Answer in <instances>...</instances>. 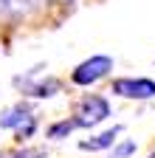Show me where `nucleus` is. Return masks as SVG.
Listing matches in <instances>:
<instances>
[{
	"mask_svg": "<svg viewBox=\"0 0 155 158\" xmlns=\"http://www.w3.org/2000/svg\"><path fill=\"white\" fill-rule=\"evenodd\" d=\"M104 118H110V102L104 96L99 93H88L79 107H76V127H96V124H102Z\"/></svg>",
	"mask_w": 155,
	"mask_h": 158,
	"instance_id": "1",
	"label": "nucleus"
},
{
	"mask_svg": "<svg viewBox=\"0 0 155 158\" xmlns=\"http://www.w3.org/2000/svg\"><path fill=\"white\" fill-rule=\"evenodd\" d=\"M73 127H76L73 118H62V122H56V124H51V127H48V138H65Z\"/></svg>",
	"mask_w": 155,
	"mask_h": 158,
	"instance_id": "7",
	"label": "nucleus"
},
{
	"mask_svg": "<svg viewBox=\"0 0 155 158\" xmlns=\"http://www.w3.org/2000/svg\"><path fill=\"white\" fill-rule=\"evenodd\" d=\"M149 158H155V150H152V152H149Z\"/></svg>",
	"mask_w": 155,
	"mask_h": 158,
	"instance_id": "13",
	"label": "nucleus"
},
{
	"mask_svg": "<svg viewBox=\"0 0 155 158\" xmlns=\"http://www.w3.org/2000/svg\"><path fill=\"white\" fill-rule=\"evenodd\" d=\"M9 11H11V0H0V20L9 17Z\"/></svg>",
	"mask_w": 155,
	"mask_h": 158,
	"instance_id": "12",
	"label": "nucleus"
},
{
	"mask_svg": "<svg viewBox=\"0 0 155 158\" xmlns=\"http://www.w3.org/2000/svg\"><path fill=\"white\" fill-rule=\"evenodd\" d=\"M133 152H135V141H130V138H127V141H121L119 147L113 150V158H130Z\"/></svg>",
	"mask_w": 155,
	"mask_h": 158,
	"instance_id": "8",
	"label": "nucleus"
},
{
	"mask_svg": "<svg viewBox=\"0 0 155 158\" xmlns=\"http://www.w3.org/2000/svg\"><path fill=\"white\" fill-rule=\"evenodd\" d=\"M113 71V56H90L85 59V62H79L73 68L71 79H73V85H93V82H99V79H104L107 73Z\"/></svg>",
	"mask_w": 155,
	"mask_h": 158,
	"instance_id": "2",
	"label": "nucleus"
},
{
	"mask_svg": "<svg viewBox=\"0 0 155 158\" xmlns=\"http://www.w3.org/2000/svg\"><path fill=\"white\" fill-rule=\"evenodd\" d=\"M28 118H31L28 107H26V105H17V107H9V110L3 113V118H0V127H9V130H17L20 124H26Z\"/></svg>",
	"mask_w": 155,
	"mask_h": 158,
	"instance_id": "5",
	"label": "nucleus"
},
{
	"mask_svg": "<svg viewBox=\"0 0 155 158\" xmlns=\"http://www.w3.org/2000/svg\"><path fill=\"white\" fill-rule=\"evenodd\" d=\"M26 90H28L31 96L48 99V96H54V93H59V82H56L54 76H48V79H43V82H37V85H26Z\"/></svg>",
	"mask_w": 155,
	"mask_h": 158,
	"instance_id": "6",
	"label": "nucleus"
},
{
	"mask_svg": "<svg viewBox=\"0 0 155 158\" xmlns=\"http://www.w3.org/2000/svg\"><path fill=\"white\" fill-rule=\"evenodd\" d=\"M11 158H43L40 150H20V152H14Z\"/></svg>",
	"mask_w": 155,
	"mask_h": 158,
	"instance_id": "11",
	"label": "nucleus"
},
{
	"mask_svg": "<svg viewBox=\"0 0 155 158\" xmlns=\"http://www.w3.org/2000/svg\"><path fill=\"white\" fill-rule=\"evenodd\" d=\"M45 3V0H11V6H17V9H20V11H37V9H40Z\"/></svg>",
	"mask_w": 155,
	"mask_h": 158,
	"instance_id": "9",
	"label": "nucleus"
},
{
	"mask_svg": "<svg viewBox=\"0 0 155 158\" xmlns=\"http://www.w3.org/2000/svg\"><path fill=\"white\" fill-rule=\"evenodd\" d=\"M110 93L121 96V99H152L155 96V79H147V76H121V79H113L110 85Z\"/></svg>",
	"mask_w": 155,
	"mask_h": 158,
	"instance_id": "3",
	"label": "nucleus"
},
{
	"mask_svg": "<svg viewBox=\"0 0 155 158\" xmlns=\"http://www.w3.org/2000/svg\"><path fill=\"white\" fill-rule=\"evenodd\" d=\"M121 124H116V127H110V130H104V133H99V135H93V138H85V141H79V147L82 150H90V152H96V150H107V147H113L116 144V138L121 135Z\"/></svg>",
	"mask_w": 155,
	"mask_h": 158,
	"instance_id": "4",
	"label": "nucleus"
},
{
	"mask_svg": "<svg viewBox=\"0 0 155 158\" xmlns=\"http://www.w3.org/2000/svg\"><path fill=\"white\" fill-rule=\"evenodd\" d=\"M34 127H37V118L31 116L26 124H20V127H17V138H28V135L34 133Z\"/></svg>",
	"mask_w": 155,
	"mask_h": 158,
	"instance_id": "10",
	"label": "nucleus"
}]
</instances>
